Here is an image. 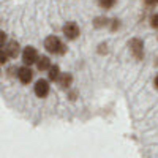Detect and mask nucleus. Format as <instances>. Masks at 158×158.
Masks as SVG:
<instances>
[{
	"label": "nucleus",
	"instance_id": "obj_2",
	"mask_svg": "<svg viewBox=\"0 0 158 158\" xmlns=\"http://www.w3.org/2000/svg\"><path fill=\"white\" fill-rule=\"evenodd\" d=\"M22 60H24V63H27V65L35 63V62L38 60V54H36L35 48H32V46L25 48L24 52H22Z\"/></svg>",
	"mask_w": 158,
	"mask_h": 158
},
{
	"label": "nucleus",
	"instance_id": "obj_16",
	"mask_svg": "<svg viewBox=\"0 0 158 158\" xmlns=\"http://www.w3.org/2000/svg\"><path fill=\"white\" fill-rule=\"evenodd\" d=\"M155 85H156V89H158V76H156V79H155Z\"/></svg>",
	"mask_w": 158,
	"mask_h": 158
},
{
	"label": "nucleus",
	"instance_id": "obj_4",
	"mask_svg": "<svg viewBox=\"0 0 158 158\" xmlns=\"http://www.w3.org/2000/svg\"><path fill=\"white\" fill-rule=\"evenodd\" d=\"M63 33H65V36H67V38L74 40V38H77V35H79V27H77L74 22H68V24L63 27Z\"/></svg>",
	"mask_w": 158,
	"mask_h": 158
},
{
	"label": "nucleus",
	"instance_id": "obj_15",
	"mask_svg": "<svg viewBox=\"0 0 158 158\" xmlns=\"http://www.w3.org/2000/svg\"><path fill=\"white\" fill-rule=\"evenodd\" d=\"M149 3H158V0H147Z\"/></svg>",
	"mask_w": 158,
	"mask_h": 158
},
{
	"label": "nucleus",
	"instance_id": "obj_1",
	"mask_svg": "<svg viewBox=\"0 0 158 158\" xmlns=\"http://www.w3.org/2000/svg\"><path fill=\"white\" fill-rule=\"evenodd\" d=\"M44 48L49 52H63V44L60 43L57 36H48L44 41Z\"/></svg>",
	"mask_w": 158,
	"mask_h": 158
},
{
	"label": "nucleus",
	"instance_id": "obj_11",
	"mask_svg": "<svg viewBox=\"0 0 158 158\" xmlns=\"http://www.w3.org/2000/svg\"><path fill=\"white\" fill-rule=\"evenodd\" d=\"M98 3H100L103 8H111V6L115 3V0H98Z\"/></svg>",
	"mask_w": 158,
	"mask_h": 158
},
{
	"label": "nucleus",
	"instance_id": "obj_14",
	"mask_svg": "<svg viewBox=\"0 0 158 158\" xmlns=\"http://www.w3.org/2000/svg\"><path fill=\"white\" fill-rule=\"evenodd\" d=\"M152 25H153V27H158V16L152 18Z\"/></svg>",
	"mask_w": 158,
	"mask_h": 158
},
{
	"label": "nucleus",
	"instance_id": "obj_9",
	"mask_svg": "<svg viewBox=\"0 0 158 158\" xmlns=\"http://www.w3.org/2000/svg\"><path fill=\"white\" fill-rule=\"evenodd\" d=\"M59 76H60V70H59V67H49V79H52V81H57L59 79Z\"/></svg>",
	"mask_w": 158,
	"mask_h": 158
},
{
	"label": "nucleus",
	"instance_id": "obj_6",
	"mask_svg": "<svg viewBox=\"0 0 158 158\" xmlns=\"http://www.w3.org/2000/svg\"><path fill=\"white\" fill-rule=\"evenodd\" d=\"M131 48V52H133V56L136 59H142V41H139V40H133L130 44Z\"/></svg>",
	"mask_w": 158,
	"mask_h": 158
},
{
	"label": "nucleus",
	"instance_id": "obj_13",
	"mask_svg": "<svg viewBox=\"0 0 158 158\" xmlns=\"http://www.w3.org/2000/svg\"><path fill=\"white\" fill-rule=\"evenodd\" d=\"M5 41H6V35H5L3 32H0V46H2Z\"/></svg>",
	"mask_w": 158,
	"mask_h": 158
},
{
	"label": "nucleus",
	"instance_id": "obj_12",
	"mask_svg": "<svg viewBox=\"0 0 158 158\" xmlns=\"http://www.w3.org/2000/svg\"><path fill=\"white\" fill-rule=\"evenodd\" d=\"M6 59H8V54H6V51L0 49V63H5V62H6Z\"/></svg>",
	"mask_w": 158,
	"mask_h": 158
},
{
	"label": "nucleus",
	"instance_id": "obj_3",
	"mask_svg": "<svg viewBox=\"0 0 158 158\" xmlns=\"http://www.w3.org/2000/svg\"><path fill=\"white\" fill-rule=\"evenodd\" d=\"M35 94L40 97V98H43L49 94V84L48 81H44V79H40V81H36L35 84Z\"/></svg>",
	"mask_w": 158,
	"mask_h": 158
},
{
	"label": "nucleus",
	"instance_id": "obj_10",
	"mask_svg": "<svg viewBox=\"0 0 158 158\" xmlns=\"http://www.w3.org/2000/svg\"><path fill=\"white\" fill-rule=\"evenodd\" d=\"M59 82H60L62 87H68V85L71 84V76H70V74H62V76H59Z\"/></svg>",
	"mask_w": 158,
	"mask_h": 158
},
{
	"label": "nucleus",
	"instance_id": "obj_5",
	"mask_svg": "<svg viewBox=\"0 0 158 158\" xmlns=\"http://www.w3.org/2000/svg\"><path fill=\"white\" fill-rule=\"evenodd\" d=\"M18 76H19V81H21L22 84H29V82L32 81V71H30V68H27V67L19 68Z\"/></svg>",
	"mask_w": 158,
	"mask_h": 158
},
{
	"label": "nucleus",
	"instance_id": "obj_7",
	"mask_svg": "<svg viewBox=\"0 0 158 158\" xmlns=\"http://www.w3.org/2000/svg\"><path fill=\"white\" fill-rule=\"evenodd\" d=\"M18 52H19L18 43H16V41H10L8 46H6V54H8V57H16Z\"/></svg>",
	"mask_w": 158,
	"mask_h": 158
},
{
	"label": "nucleus",
	"instance_id": "obj_8",
	"mask_svg": "<svg viewBox=\"0 0 158 158\" xmlns=\"http://www.w3.org/2000/svg\"><path fill=\"white\" fill-rule=\"evenodd\" d=\"M36 67H38V70H48L49 67H51V60L48 59V57H40L38 60H36Z\"/></svg>",
	"mask_w": 158,
	"mask_h": 158
}]
</instances>
